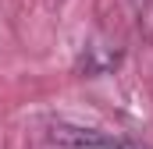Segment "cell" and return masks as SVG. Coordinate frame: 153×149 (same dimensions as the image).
<instances>
[{
  "mask_svg": "<svg viewBox=\"0 0 153 149\" xmlns=\"http://www.w3.org/2000/svg\"><path fill=\"white\" fill-rule=\"evenodd\" d=\"M50 139L61 149H139L125 139H111L103 131H93V128H75V124H53L50 128Z\"/></svg>",
  "mask_w": 153,
  "mask_h": 149,
  "instance_id": "obj_1",
  "label": "cell"
},
{
  "mask_svg": "<svg viewBox=\"0 0 153 149\" xmlns=\"http://www.w3.org/2000/svg\"><path fill=\"white\" fill-rule=\"evenodd\" d=\"M117 50H107V46H85V53H82V71L89 74V78H96V74H107L111 68L117 64Z\"/></svg>",
  "mask_w": 153,
  "mask_h": 149,
  "instance_id": "obj_2",
  "label": "cell"
}]
</instances>
